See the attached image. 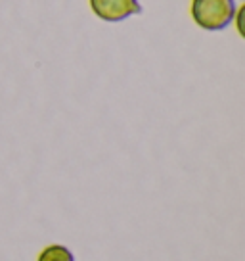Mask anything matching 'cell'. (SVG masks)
<instances>
[{"label":"cell","instance_id":"6da1fadb","mask_svg":"<svg viewBox=\"0 0 245 261\" xmlns=\"http://www.w3.org/2000/svg\"><path fill=\"white\" fill-rule=\"evenodd\" d=\"M192 19L205 31H221L234 19V0H192Z\"/></svg>","mask_w":245,"mask_h":261},{"label":"cell","instance_id":"7a4b0ae2","mask_svg":"<svg viewBox=\"0 0 245 261\" xmlns=\"http://www.w3.org/2000/svg\"><path fill=\"white\" fill-rule=\"evenodd\" d=\"M90 8L102 21H122L140 12L138 0H88Z\"/></svg>","mask_w":245,"mask_h":261},{"label":"cell","instance_id":"3957f363","mask_svg":"<svg viewBox=\"0 0 245 261\" xmlns=\"http://www.w3.org/2000/svg\"><path fill=\"white\" fill-rule=\"evenodd\" d=\"M37 261H75L73 252L64 244H50L42 248Z\"/></svg>","mask_w":245,"mask_h":261}]
</instances>
